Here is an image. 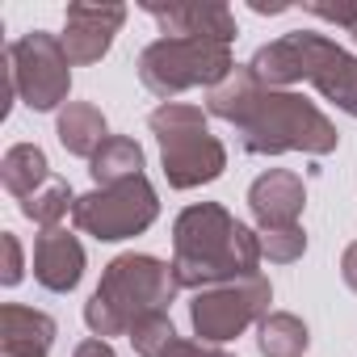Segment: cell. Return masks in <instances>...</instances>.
<instances>
[{
	"instance_id": "obj_24",
	"label": "cell",
	"mask_w": 357,
	"mask_h": 357,
	"mask_svg": "<svg viewBox=\"0 0 357 357\" xmlns=\"http://www.w3.org/2000/svg\"><path fill=\"white\" fill-rule=\"evenodd\" d=\"M5 286H17L22 282V244H17V236L13 231H5Z\"/></svg>"
},
{
	"instance_id": "obj_8",
	"label": "cell",
	"mask_w": 357,
	"mask_h": 357,
	"mask_svg": "<svg viewBox=\"0 0 357 357\" xmlns=\"http://www.w3.org/2000/svg\"><path fill=\"white\" fill-rule=\"evenodd\" d=\"M5 68L13 76V89L22 93V101L38 114L55 109L68 101L72 89V59L63 55V43L47 30H34L26 38H17L5 55Z\"/></svg>"
},
{
	"instance_id": "obj_7",
	"label": "cell",
	"mask_w": 357,
	"mask_h": 357,
	"mask_svg": "<svg viewBox=\"0 0 357 357\" xmlns=\"http://www.w3.org/2000/svg\"><path fill=\"white\" fill-rule=\"evenodd\" d=\"M160 215V202H155V190L147 176H130V181H118V185H101L84 198H76L72 206V223L97 240H126V236H139L155 223Z\"/></svg>"
},
{
	"instance_id": "obj_23",
	"label": "cell",
	"mask_w": 357,
	"mask_h": 357,
	"mask_svg": "<svg viewBox=\"0 0 357 357\" xmlns=\"http://www.w3.org/2000/svg\"><path fill=\"white\" fill-rule=\"evenodd\" d=\"M164 357H231V353H223L219 344H202V340L194 344V340H181V336H176Z\"/></svg>"
},
{
	"instance_id": "obj_15",
	"label": "cell",
	"mask_w": 357,
	"mask_h": 357,
	"mask_svg": "<svg viewBox=\"0 0 357 357\" xmlns=\"http://www.w3.org/2000/svg\"><path fill=\"white\" fill-rule=\"evenodd\" d=\"M55 135H59L63 151L84 155V160H93V155L101 151V143L109 139L105 114H101L97 105H89V101H68V109H63L59 122H55Z\"/></svg>"
},
{
	"instance_id": "obj_6",
	"label": "cell",
	"mask_w": 357,
	"mask_h": 357,
	"mask_svg": "<svg viewBox=\"0 0 357 357\" xmlns=\"http://www.w3.org/2000/svg\"><path fill=\"white\" fill-rule=\"evenodd\" d=\"M231 76H236L231 47L227 43H211V38H155L139 55L143 89L164 97V101H172L185 89H198V84L219 89Z\"/></svg>"
},
{
	"instance_id": "obj_26",
	"label": "cell",
	"mask_w": 357,
	"mask_h": 357,
	"mask_svg": "<svg viewBox=\"0 0 357 357\" xmlns=\"http://www.w3.org/2000/svg\"><path fill=\"white\" fill-rule=\"evenodd\" d=\"M76 357H114V349L105 340H84V344H76Z\"/></svg>"
},
{
	"instance_id": "obj_1",
	"label": "cell",
	"mask_w": 357,
	"mask_h": 357,
	"mask_svg": "<svg viewBox=\"0 0 357 357\" xmlns=\"http://www.w3.org/2000/svg\"><path fill=\"white\" fill-rule=\"evenodd\" d=\"M206 109L236 126V139L252 155H282V151H307L328 155L336 151V126L303 97L286 89H265L252 80L248 68H236L231 80L211 89Z\"/></svg>"
},
{
	"instance_id": "obj_19",
	"label": "cell",
	"mask_w": 357,
	"mask_h": 357,
	"mask_svg": "<svg viewBox=\"0 0 357 357\" xmlns=\"http://www.w3.org/2000/svg\"><path fill=\"white\" fill-rule=\"evenodd\" d=\"M72 206H76L72 185L63 181V176H51V181H47L38 194H30V198L22 202V215H26V219H34V223L47 231V227H59V219H63Z\"/></svg>"
},
{
	"instance_id": "obj_13",
	"label": "cell",
	"mask_w": 357,
	"mask_h": 357,
	"mask_svg": "<svg viewBox=\"0 0 357 357\" xmlns=\"http://www.w3.org/2000/svg\"><path fill=\"white\" fill-rule=\"evenodd\" d=\"M34 278L47 290H55V294L76 290L80 278H84V248H80V240L72 231H63V227H47L38 236V244H34Z\"/></svg>"
},
{
	"instance_id": "obj_18",
	"label": "cell",
	"mask_w": 357,
	"mask_h": 357,
	"mask_svg": "<svg viewBox=\"0 0 357 357\" xmlns=\"http://www.w3.org/2000/svg\"><path fill=\"white\" fill-rule=\"evenodd\" d=\"M261 353L265 357H303L307 353V324L290 311H273L261 319Z\"/></svg>"
},
{
	"instance_id": "obj_16",
	"label": "cell",
	"mask_w": 357,
	"mask_h": 357,
	"mask_svg": "<svg viewBox=\"0 0 357 357\" xmlns=\"http://www.w3.org/2000/svg\"><path fill=\"white\" fill-rule=\"evenodd\" d=\"M0 181H5V190L13 194V198H30V194H38L47 181H51V168H47V155H43V147H34V143H17V147H9L5 151V164H0Z\"/></svg>"
},
{
	"instance_id": "obj_17",
	"label": "cell",
	"mask_w": 357,
	"mask_h": 357,
	"mask_svg": "<svg viewBox=\"0 0 357 357\" xmlns=\"http://www.w3.org/2000/svg\"><path fill=\"white\" fill-rule=\"evenodd\" d=\"M89 172L97 185H118V181H130V176H143V147L126 135H109L101 151L89 160Z\"/></svg>"
},
{
	"instance_id": "obj_9",
	"label": "cell",
	"mask_w": 357,
	"mask_h": 357,
	"mask_svg": "<svg viewBox=\"0 0 357 357\" xmlns=\"http://www.w3.org/2000/svg\"><path fill=\"white\" fill-rule=\"evenodd\" d=\"M269 282L257 273V278H244V282H227V286H211V290H198L194 307H190V319H194V332L206 340V344H223L231 336H240L248 324L265 319L269 315Z\"/></svg>"
},
{
	"instance_id": "obj_11",
	"label": "cell",
	"mask_w": 357,
	"mask_h": 357,
	"mask_svg": "<svg viewBox=\"0 0 357 357\" xmlns=\"http://www.w3.org/2000/svg\"><path fill=\"white\" fill-rule=\"evenodd\" d=\"M303 202H307V190H303L298 176L286 172V168H273V172L257 176L252 190H248V206H252L261 231H273V227H298Z\"/></svg>"
},
{
	"instance_id": "obj_3",
	"label": "cell",
	"mask_w": 357,
	"mask_h": 357,
	"mask_svg": "<svg viewBox=\"0 0 357 357\" xmlns=\"http://www.w3.org/2000/svg\"><path fill=\"white\" fill-rule=\"evenodd\" d=\"M252 80L265 89H286V84H315L332 105H340L349 118H357V55H349L340 43L311 34V30H290L278 43L261 47L248 59Z\"/></svg>"
},
{
	"instance_id": "obj_21",
	"label": "cell",
	"mask_w": 357,
	"mask_h": 357,
	"mask_svg": "<svg viewBox=\"0 0 357 357\" xmlns=\"http://www.w3.org/2000/svg\"><path fill=\"white\" fill-rule=\"evenodd\" d=\"M307 248V231L303 227H273V231H261V252L278 265H290L298 261Z\"/></svg>"
},
{
	"instance_id": "obj_10",
	"label": "cell",
	"mask_w": 357,
	"mask_h": 357,
	"mask_svg": "<svg viewBox=\"0 0 357 357\" xmlns=\"http://www.w3.org/2000/svg\"><path fill=\"white\" fill-rule=\"evenodd\" d=\"M122 22H126L122 5H68V22L59 34L63 55L72 63H97L109 51L114 34L122 30Z\"/></svg>"
},
{
	"instance_id": "obj_12",
	"label": "cell",
	"mask_w": 357,
	"mask_h": 357,
	"mask_svg": "<svg viewBox=\"0 0 357 357\" xmlns=\"http://www.w3.org/2000/svg\"><path fill=\"white\" fill-rule=\"evenodd\" d=\"M168 38H211L227 43L236 38V13L227 5H143Z\"/></svg>"
},
{
	"instance_id": "obj_27",
	"label": "cell",
	"mask_w": 357,
	"mask_h": 357,
	"mask_svg": "<svg viewBox=\"0 0 357 357\" xmlns=\"http://www.w3.org/2000/svg\"><path fill=\"white\" fill-rule=\"evenodd\" d=\"M353 38H357V30H353Z\"/></svg>"
},
{
	"instance_id": "obj_22",
	"label": "cell",
	"mask_w": 357,
	"mask_h": 357,
	"mask_svg": "<svg viewBox=\"0 0 357 357\" xmlns=\"http://www.w3.org/2000/svg\"><path fill=\"white\" fill-rule=\"evenodd\" d=\"M307 13H315V17H324V22H336V26H344V30H357V5H303Z\"/></svg>"
},
{
	"instance_id": "obj_25",
	"label": "cell",
	"mask_w": 357,
	"mask_h": 357,
	"mask_svg": "<svg viewBox=\"0 0 357 357\" xmlns=\"http://www.w3.org/2000/svg\"><path fill=\"white\" fill-rule=\"evenodd\" d=\"M340 278H344L349 290H357V244L344 248V257H340Z\"/></svg>"
},
{
	"instance_id": "obj_2",
	"label": "cell",
	"mask_w": 357,
	"mask_h": 357,
	"mask_svg": "<svg viewBox=\"0 0 357 357\" xmlns=\"http://www.w3.org/2000/svg\"><path fill=\"white\" fill-rule=\"evenodd\" d=\"M261 236L236 223L223 206L202 202L176 215L172 227V273L181 290H211L227 282L257 278Z\"/></svg>"
},
{
	"instance_id": "obj_20",
	"label": "cell",
	"mask_w": 357,
	"mask_h": 357,
	"mask_svg": "<svg viewBox=\"0 0 357 357\" xmlns=\"http://www.w3.org/2000/svg\"><path fill=\"white\" fill-rule=\"evenodd\" d=\"M172 340H176V328H172V319H168L164 311L143 315V319L130 328V344H135L139 357H164Z\"/></svg>"
},
{
	"instance_id": "obj_5",
	"label": "cell",
	"mask_w": 357,
	"mask_h": 357,
	"mask_svg": "<svg viewBox=\"0 0 357 357\" xmlns=\"http://www.w3.org/2000/svg\"><path fill=\"white\" fill-rule=\"evenodd\" d=\"M151 135L160 143V160H164V176L172 190H194V185H211L227 168V151L223 143L211 135V122L198 105H181V101H164L160 109H151Z\"/></svg>"
},
{
	"instance_id": "obj_14",
	"label": "cell",
	"mask_w": 357,
	"mask_h": 357,
	"mask_svg": "<svg viewBox=\"0 0 357 357\" xmlns=\"http://www.w3.org/2000/svg\"><path fill=\"white\" fill-rule=\"evenodd\" d=\"M51 340H55L51 315L17 303L0 307V357H47Z\"/></svg>"
},
{
	"instance_id": "obj_4",
	"label": "cell",
	"mask_w": 357,
	"mask_h": 357,
	"mask_svg": "<svg viewBox=\"0 0 357 357\" xmlns=\"http://www.w3.org/2000/svg\"><path fill=\"white\" fill-rule=\"evenodd\" d=\"M176 290L181 286H176L172 265L143 257V252H126L105 269L101 286L84 303V324L93 328L97 340L101 336H130V328L143 315L164 311L176 298Z\"/></svg>"
}]
</instances>
